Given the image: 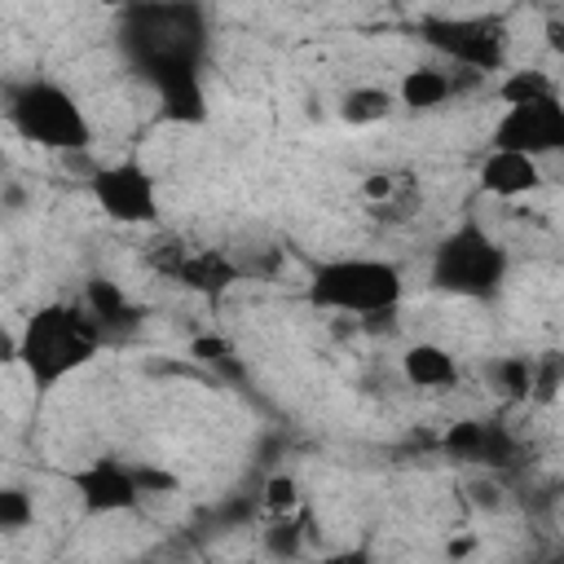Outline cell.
<instances>
[{
	"label": "cell",
	"mask_w": 564,
	"mask_h": 564,
	"mask_svg": "<svg viewBox=\"0 0 564 564\" xmlns=\"http://www.w3.org/2000/svg\"><path fill=\"white\" fill-rule=\"evenodd\" d=\"M106 330L97 326V317L88 313V304H40L31 308V317L18 330V366L26 370V379L35 383L40 397H48L62 379H70L75 370H84L97 352H101Z\"/></svg>",
	"instance_id": "1"
},
{
	"label": "cell",
	"mask_w": 564,
	"mask_h": 564,
	"mask_svg": "<svg viewBox=\"0 0 564 564\" xmlns=\"http://www.w3.org/2000/svg\"><path fill=\"white\" fill-rule=\"evenodd\" d=\"M405 295V273L392 260L379 256H335L313 264L304 300L322 313H344V317H383L397 313Z\"/></svg>",
	"instance_id": "2"
},
{
	"label": "cell",
	"mask_w": 564,
	"mask_h": 564,
	"mask_svg": "<svg viewBox=\"0 0 564 564\" xmlns=\"http://www.w3.org/2000/svg\"><path fill=\"white\" fill-rule=\"evenodd\" d=\"M511 256L507 247L476 220H463L449 229L427 260V286L454 300H494L507 282Z\"/></svg>",
	"instance_id": "3"
},
{
	"label": "cell",
	"mask_w": 564,
	"mask_h": 564,
	"mask_svg": "<svg viewBox=\"0 0 564 564\" xmlns=\"http://www.w3.org/2000/svg\"><path fill=\"white\" fill-rule=\"evenodd\" d=\"M13 132L40 150L53 154H84L93 145V123L84 115V106L75 101V93H66L53 79H22L9 88V106H4Z\"/></svg>",
	"instance_id": "4"
},
{
	"label": "cell",
	"mask_w": 564,
	"mask_h": 564,
	"mask_svg": "<svg viewBox=\"0 0 564 564\" xmlns=\"http://www.w3.org/2000/svg\"><path fill=\"white\" fill-rule=\"evenodd\" d=\"M489 150H516L538 163L551 154H564V97L546 93V97L502 106L489 132Z\"/></svg>",
	"instance_id": "5"
},
{
	"label": "cell",
	"mask_w": 564,
	"mask_h": 564,
	"mask_svg": "<svg viewBox=\"0 0 564 564\" xmlns=\"http://www.w3.org/2000/svg\"><path fill=\"white\" fill-rule=\"evenodd\" d=\"M88 194L115 225H154L159 220V185L141 159H119V163L97 167L88 176Z\"/></svg>",
	"instance_id": "6"
},
{
	"label": "cell",
	"mask_w": 564,
	"mask_h": 564,
	"mask_svg": "<svg viewBox=\"0 0 564 564\" xmlns=\"http://www.w3.org/2000/svg\"><path fill=\"white\" fill-rule=\"evenodd\" d=\"M423 40L467 75H494L507 57V35L485 18H432L423 22Z\"/></svg>",
	"instance_id": "7"
},
{
	"label": "cell",
	"mask_w": 564,
	"mask_h": 564,
	"mask_svg": "<svg viewBox=\"0 0 564 564\" xmlns=\"http://www.w3.org/2000/svg\"><path fill=\"white\" fill-rule=\"evenodd\" d=\"M66 485L75 489V502L84 516H123L132 507H141V476L137 467L119 463V458H93L75 471H66Z\"/></svg>",
	"instance_id": "8"
},
{
	"label": "cell",
	"mask_w": 564,
	"mask_h": 564,
	"mask_svg": "<svg viewBox=\"0 0 564 564\" xmlns=\"http://www.w3.org/2000/svg\"><path fill=\"white\" fill-rule=\"evenodd\" d=\"M476 181H480V189L489 194V198H529V194H538L542 185H546V172H542V163L538 159H529V154H516V150H489L485 159H480V167H476Z\"/></svg>",
	"instance_id": "9"
},
{
	"label": "cell",
	"mask_w": 564,
	"mask_h": 564,
	"mask_svg": "<svg viewBox=\"0 0 564 564\" xmlns=\"http://www.w3.org/2000/svg\"><path fill=\"white\" fill-rule=\"evenodd\" d=\"M401 375L410 388H423V392H445L458 383V361L445 344H432V339H419L401 352Z\"/></svg>",
	"instance_id": "10"
},
{
	"label": "cell",
	"mask_w": 564,
	"mask_h": 564,
	"mask_svg": "<svg viewBox=\"0 0 564 564\" xmlns=\"http://www.w3.org/2000/svg\"><path fill=\"white\" fill-rule=\"evenodd\" d=\"M454 93H458V75H449V70H441V66H414V70H405L401 84H397V101H401L405 110H436V106H445Z\"/></svg>",
	"instance_id": "11"
},
{
	"label": "cell",
	"mask_w": 564,
	"mask_h": 564,
	"mask_svg": "<svg viewBox=\"0 0 564 564\" xmlns=\"http://www.w3.org/2000/svg\"><path fill=\"white\" fill-rule=\"evenodd\" d=\"M445 449L458 458H476V463H502L511 445L494 423H454L445 432Z\"/></svg>",
	"instance_id": "12"
},
{
	"label": "cell",
	"mask_w": 564,
	"mask_h": 564,
	"mask_svg": "<svg viewBox=\"0 0 564 564\" xmlns=\"http://www.w3.org/2000/svg\"><path fill=\"white\" fill-rule=\"evenodd\" d=\"M397 106V93L392 88H379V84H352L339 101V119L348 128H370L379 119H388Z\"/></svg>",
	"instance_id": "13"
},
{
	"label": "cell",
	"mask_w": 564,
	"mask_h": 564,
	"mask_svg": "<svg viewBox=\"0 0 564 564\" xmlns=\"http://www.w3.org/2000/svg\"><path fill=\"white\" fill-rule=\"evenodd\" d=\"M176 273H181L185 286H194V291H203V295H220V291L238 278L234 264H229L220 251H194V256H185V260L176 264Z\"/></svg>",
	"instance_id": "14"
},
{
	"label": "cell",
	"mask_w": 564,
	"mask_h": 564,
	"mask_svg": "<svg viewBox=\"0 0 564 564\" xmlns=\"http://www.w3.org/2000/svg\"><path fill=\"white\" fill-rule=\"evenodd\" d=\"M88 313L97 317V326L106 335H123V330L137 326V313H132V304L123 300V291L115 282H93L88 286Z\"/></svg>",
	"instance_id": "15"
},
{
	"label": "cell",
	"mask_w": 564,
	"mask_h": 564,
	"mask_svg": "<svg viewBox=\"0 0 564 564\" xmlns=\"http://www.w3.org/2000/svg\"><path fill=\"white\" fill-rule=\"evenodd\" d=\"M260 502H264L269 516H300L304 511V489L291 471H273L260 485Z\"/></svg>",
	"instance_id": "16"
},
{
	"label": "cell",
	"mask_w": 564,
	"mask_h": 564,
	"mask_svg": "<svg viewBox=\"0 0 564 564\" xmlns=\"http://www.w3.org/2000/svg\"><path fill=\"white\" fill-rule=\"evenodd\" d=\"M546 93H560V84H555L546 70H533V66L511 70V75L498 79V101H502V106H511V101H529V97H546Z\"/></svg>",
	"instance_id": "17"
},
{
	"label": "cell",
	"mask_w": 564,
	"mask_h": 564,
	"mask_svg": "<svg viewBox=\"0 0 564 564\" xmlns=\"http://www.w3.org/2000/svg\"><path fill=\"white\" fill-rule=\"evenodd\" d=\"M502 397H533V357H502L494 366Z\"/></svg>",
	"instance_id": "18"
},
{
	"label": "cell",
	"mask_w": 564,
	"mask_h": 564,
	"mask_svg": "<svg viewBox=\"0 0 564 564\" xmlns=\"http://www.w3.org/2000/svg\"><path fill=\"white\" fill-rule=\"evenodd\" d=\"M564 388V352H542L533 357V397L551 401Z\"/></svg>",
	"instance_id": "19"
},
{
	"label": "cell",
	"mask_w": 564,
	"mask_h": 564,
	"mask_svg": "<svg viewBox=\"0 0 564 564\" xmlns=\"http://www.w3.org/2000/svg\"><path fill=\"white\" fill-rule=\"evenodd\" d=\"M31 516H35V507H31V498H26V489H0V529H9V533H18V529H26L31 524Z\"/></svg>",
	"instance_id": "20"
},
{
	"label": "cell",
	"mask_w": 564,
	"mask_h": 564,
	"mask_svg": "<svg viewBox=\"0 0 564 564\" xmlns=\"http://www.w3.org/2000/svg\"><path fill=\"white\" fill-rule=\"evenodd\" d=\"M300 524H304V511H300V516H273V529H269V551L291 560V555L300 551V533H304Z\"/></svg>",
	"instance_id": "21"
},
{
	"label": "cell",
	"mask_w": 564,
	"mask_h": 564,
	"mask_svg": "<svg viewBox=\"0 0 564 564\" xmlns=\"http://www.w3.org/2000/svg\"><path fill=\"white\" fill-rule=\"evenodd\" d=\"M397 189H401V181H397L392 172H370V176L361 181V198H366L370 207H379V212H388V207H392Z\"/></svg>",
	"instance_id": "22"
},
{
	"label": "cell",
	"mask_w": 564,
	"mask_h": 564,
	"mask_svg": "<svg viewBox=\"0 0 564 564\" xmlns=\"http://www.w3.org/2000/svg\"><path fill=\"white\" fill-rule=\"evenodd\" d=\"M189 357L216 366V361H229L234 357V344L225 335H198V339H189Z\"/></svg>",
	"instance_id": "23"
},
{
	"label": "cell",
	"mask_w": 564,
	"mask_h": 564,
	"mask_svg": "<svg viewBox=\"0 0 564 564\" xmlns=\"http://www.w3.org/2000/svg\"><path fill=\"white\" fill-rule=\"evenodd\" d=\"M322 564H379V555H375L366 542H357V546H339V551H330Z\"/></svg>",
	"instance_id": "24"
},
{
	"label": "cell",
	"mask_w": 564,
	"mask_h": 564,
	"mask_svg": "<svg viewBox=\"0 0 564 564\" xmlns=\"http://www.w3.org/2000/svg\"><path fill=\"white\" fill-rule=\"evenodd\" d=\"M137 476H141V494H172L176 489V476H167V471L137 467Z\"/></svg>",
	"instance_id": "25"
},
{
	"label": "cell",
	"mask_w": 564,
	"mask_h": 564,
	"mask_svg": "<svg viewBox=\"0 0 564 564\" xmlns=\"http://www.w3.org/2000/svg\"><path fill=\"white\" fill-rule=\"evenodd\" d=\"M476 546H480V538H476V533H458V538H449V542H445V560H449V564H463Z\"/></svg>",
	"instance_id": "26"
},
{
	"label": "cell",
	"mask_w": 564,
	"mask_h": 564,
	"mask_svg": "<svg viewBox=\"0 0 564 564\" xmlns=\"http://www.w3.org/2000/svg\"><path fill=\"white\" fill-rule=\"evenodd\" d=\"M546 35H551V48H555V53H564V26H560V22H551V26H546Z\"/></svg>",
	"instance_id": "27"
},
{
	"label": "cell",
	"mask_w": 564,
	"mask_h": 564,
	"mask_svg": "<svg viewBox=\"0 0 564 564\" xmlns=\"http://www.w3.org/2000/svg\"><path fill=\"white\" fill-rule=\"evenodd\" d=\"M207 564H251V560H207Z\"/></svg>",
	"instance_id": "28"
}]
</instances>
